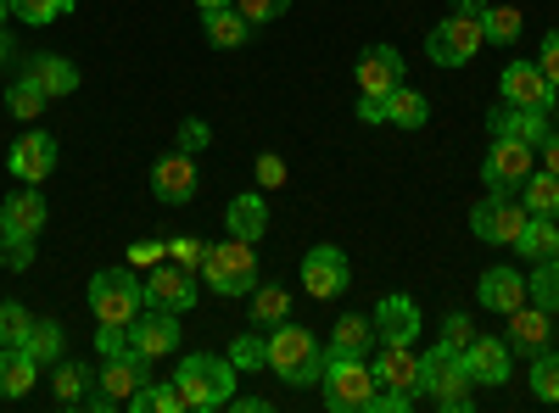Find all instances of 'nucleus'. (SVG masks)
<instances>
[{
	"label": "nucleus",
	"instance_id": "f257e3e1",
	"mask_svg": "<svg viewBox=\"0 0 559 413\" xmlns=\"http://www.w3.org/2000/svg\"><path fill=\"white\" fill-rule=\"evenodd\" d=\"M174 386H179V397H185L191 413H218V408H229V397H236V363L213 357V352H191L174 369Z\"/></svg>",
	"mask_w": 559,
	"mask_h": 413
},
{
	"label": "nucleus",
	"instance_id": "f03ea898",
	"mask_svg": "<svg viewBox=\"0 0 559 413\" xmlns=\"http://www.w3.org/2000/svg\"><path fill=\"white\" fill-rule=\"evenodd\" d=\"M419 391H426L442 413H471V375H464V352L437 341L419 357Z\"/></svg>",
	"mask_w": 559,
	"mask_h": 413
},
{
	"label": "nucleus",
	"instance_id": "7ed1b4c3",
	"mask_svg": "<svg viewBox=\"0 0 559 413\" xmlns=\"http://www.w3.org/2000/svg\"><path fill=\"white\" fill-rule=\"evenodd\" d=\"M269 369L274 375H286L292 386H319L324 380V352H319V341H313V330H302V325H274L269 330Z\"/></svg>",
	"mask_w": 559,
	"mask_h": 413
},
{
	"label": "nucleus",
	"instance_id": "20e7f679",
	"mask_svg": "<svg viewBox=\"0 0 559 413\" xmlns=\"http://www.w3.org/2000/svg\"><path fill=\"white\" fill-rule=\"evenodd\" d=\"M146 307V280L118 263V268H102L96 280H90V313H96V325H129V318Z\"/></svg>",
	"mask_w": 559,
	"mask_h": 413
},
{
	"label": "nucleus",
	"instance_id": "39448f33",
	"mask_svg": "<svg viewBox=\"0 0 559 413\" xmlns=\"http://www.w3.org/2000/svg\"><path fill=\"white\" fill-rule=\"evenodd\" d=\"M202 280H207V291H218V296H252V286H258V252H252V241L229 235V241L207 246Z\"/></svg>",
	"mask_w": 559,
	"mask_h": 413
},
{
	"label": "nucleus",
	"instance_id": "423d86ee",
	"mask_svg": "<svg viewBox=\"0 0 559 413\" xmlns=\"http://www.w3.org/2000/svg\"><path fill=\"white\" fill-rule=\"evenodd\" d=\"M376 369L364 357H331L324 352V408L331 413H364L376 397Z\"/></svg>",
	"mask_w": 559,
	"mask_h": 413
},
{
	"label": "nucleus",
	"instance_id": "0eeeda50",
	"mask_svg": "<svg viewBox=\"0 0 559 413\" xmlns=\"http://www.w3.org/2000/svg\"><path fill=\"white\" fill-rule=\"evenodd\" d=\"M487 45V28H481V17H464V12H453V17H442L431 34H426V57L437 62V68H464L476 51Z\"/></svg>",
	"mask_w": 559,
	"mask_h": 413
},
{
	"label": "nucleus",
	"instance_id": "6e6552de",
	"mask_svg": "<svg viewBox=\"0 0 559 413\" xmlns=\"http://www.w3.org/2000/svg\"><path fill=\"white\" fill-rule=\"evenodd\" d=\"M537 162V146H521V141H492L487 162H481V185L487 196H515L526 185V173Z\"/></svg>",
	"mask_w": 559,
	"mask_h": 413
},
{
	"label": "nucleus",
	"instance_id": "1a4fd4ad",
	"mask_svg": "<svg viewBox=\"0 0 559 413\" xmlns=\"http://www.w3.org/2000/svg\"><path fill=\"white\" fill-rule=\"evenodd\" d=\"M179 347V313H168V307H140L134 318H129V352H140V357H168Z\"/></svg>",
	"mask_w": 559,
	"mask_h": 413
},
{
	"label": "nucleus",
	"instance_id": "9d476101",
	"mask_svg": "<svg viewBox=\"0 0 559 413\" xmlns=\"http://www.w3.org/2000/svg\"><path fill=\"white\" fill-rule=\"evenodd\" d=\"M471 229H476V241H487V246H515L521 229H526V207L515 196H487V202H476Z\"/></svg>",
	"mask_w": 559,
	"mask_h": 413
},
{
	"label": "nucleus",
	"instance_id": "9b49d317",
	"mask_svg": "<svg viewBox=\"0 0 559 413\" xmlns=\"http://www.w3.org/2000/svg\"><path fill=\"white\" fill-rule=\"evenodd\" d=\"M347 280H353V263H347L342 246H313V252L302 257V286H308V296L331 302V296L347 291Z\"/></svg>",
	"mask_w": 559,
	"mask_h": 413
},
{
	"label": "nucleus",
	"instance_id": "f8f14e48",
	"mask_svg": "<svg viewBox=\"0 0 559 413\" xmlns=\"http://www.w3.org/2000/svg\"><path fill=\"white\" fill-rule=\"evenodd\" d=\"M197 162H191V151H168V157H157L152 162V196L157 202H168V207H179V202H191L197 196Z\"/></svg>",
	"mask_w": 559,
	"mask_h": 413
},
{
	"label": "nucleus",
	"instance_id": "ddd939ff",
	"mask_svg": "<svg viewBox=\"0 0 559 413\" xmlns=\"http://www.w3.org/2000/svg\"><path fill=\"white\" fill-rule=\"evenodd\" d=\"M146 380H152V375H146V357H140V352H112V357L102 363V375H96V391H102L112 408H123Z\"/></svg>",
	"mask_w": 559,
	"mask_h": 413
},
{
	"label": "nucleus",
	"instance_id": "4468645a",
	"mask_svg": "<svg viewBox=\"0 0 559 413\" xmlns=\"http://www.w3.org/2000/svg\"><path fill=\"white\" fill-rule=\"evenodd\" d=\"M498 101H509V107H532V112H548L554 107V84L543 78V68L537 62H509L503 68V96Z\"/></svg>",
	"mask_w": 559,
	"mask_h": 413
},
{
	"label": "nucleus",
	"instance_id": "2eb2a0df",
	"mask_svg": "<svg viewBox=\"0 0 559 413\" xmlns=\"http://www.w3.org/2000/svg\"><path fill=\"white\" fill-rule=\"evenodd\" d=\"M487 129H492V141L543 146V141H548V112H532V107H509V101H498V107L487 112Z\"/></svg>",
	"mask_w": 559,
	"mask_h": 413
},
{
	"label": "nucleus",
	"instance_id": "dca6fc26",
	"mask_svg": "<svg viewBox=\"0 0 559 413\" xmlns=\"http://www.w3.org/2000/svg\"><path fill=\"white\" fill-rule=\"evenodd\" d=\"M509 318V352H526V357H537V352H548V341H554V313H543L537 302H521L515 313H503Z\"/></svg>",
	"mask_w": 559,
	"mask_h": 413
},
{
	"label": "nucleus",
	"instance_id": "f3484780",
	"mask_svg": "<svg viewBox=\"0 0 559 413\" xmlns=\"http://www.w3.org/2000/svg\"><path fill=\"white\" fill-rule=\"evenodd\" d=\"M7 168H12L17 179H23V185H39V179L57 168V134H45V129H28L23 141L12 146Z\"/></svg>",
	"mask_w": 559,
	"mask_h": 413
},
{
	"label": "nucleus",
	"instance_id": "a211bd4d",
	"mask_svg": "<svg viewBox=\"0 0 559 413\" xmlns=\"http://www.w3.org/2000/svg\"><path fill=\"white\" fill-rule=\"evenodd\" d=\"M397 84H403L397 45H369V51L358 57V89H364V96H392Z\"/></svg>",
	"mask_w": 559,
	"mask_h": 413
},
{
	"label": "nucleus",
	"instance_id": "6ab92c4d",
	"mask_svg": "<svg viewBox=\"0 0 559 413\" xmlns=\"http://www.w3.org/2000/svg\"><path fill=\"white\" fill-rule=\"evenodd\" d=\"M146 302L152 307H168V313H185V307H197V286H191V268H152L146 274Z\"/></svg>",
	"mask_w": 559,
	"mask_h": 413
},
{
	"label": "nucleus",
	"instance_id": "aec40b11",
	"mask_svg": "<svg viewBox=\"0 0 559 413\" xmlns=\"http://www.w3.org/2000/svg\"><path fill=\"white\" fill-rule=\"evenodd\" d=\"M464 375H471L476 386H503L509 380V341L476 336L471 347H464Z\"/></svg>",
	"mask_w": 559,
	"mask_h": 413
},
{
	"label": "nucleus",
	"instance_id": "412c9836",
	"mask_svg": "<svg viewBox=\"0 0 559 413\" xmlns=\"http://www.w3.org/2000/svg\"><path fill=\"white\" fill-rule=\"evenodd\" d=\"M376 341L381 347H414V330H419V307L408 302V296H386L381 307H376Z\"/></svg>",
	"mask_w": 559,
	"mask_h": 413
},
{
	"label": "nucleus",
	"instance_id": "4be33fe9",
	"mask_svg": "<svg viewBox=\"0 0 559 413\" xmlns=\"http://www.w3.org/2000/svg\"><path fill=\"white\" fill-rule=\"evenodd\" d=\"M369 369H376V380H381V386L419 397V357H414V347H381Z\"/></svg>",
	"mask_w": 559,
	"mask_h": 413
},
{
	"label": "nucleus",
	"instance_id": "5701e85b",
	"mask_svg": "<svg viewBox=\"0 0 559 413\" xmlns=\"http://www.w3.org/2000/svg\"><path fill=\"white\" fill-rule=\"evenodd\" d=\"M23 73H28V78H34L51 101H57V96H73V89H79V68H73L68 57H57V51L28 57V62H23Z\"/></svg>",
	"mask_w": 559,
	"mask_h": 413
},
{
	"label": "nucleus",
	"instance_id": "b1692460",
	"mask_svg": "<svg viewBox=\"0 0 559 413\" xmlns=\"http://www.w3.org/2000/svg\"><path fill=\"white\" fill-rule=\"evenodd\" d=\"M476 302L492 307V313H515L526 302V280H521L515 268H487L481 286H476Z\"/></svg>",
	"mask_w": 559,
	"mask_h": 413
},
{
	"label": "nucleus",
	"instance_id": "393cba45",
	"mask_svg": "<svg viewBox=\"0 0 559 413\" xmlns=\"http://www.w3.org/2000/svg\"><path fill=\"white\" fill-rule=\"evenodd\" d=\"M39 380V357L28 347H0V397H28Z\"/></svg>",
	"mask_w": 559,
	"mask_h": 413
},
{
	"label": "nucleus",
	"instance_id": "a878e982",
	"mask_svg": "<svg viewBox=\"0 0 559 413\" xmlns=\"http://www.w3.org/2000/svg\"><path fill=\"white\" fill-rule=\"evenodd\" d=\"M0 212H7V235H39V229H45V196L34 191V185H23L17 196H7V207H0Z\"/></svg>",
	"mask_w": 559,
	"mask_h": 413
},
{
	"label": "nucleus",
	"instance_id": "bb28decb",
	"mask_svg": "<svg viewBox=\"0 0 559 413\" xmlns=\"http://www.w3.org/2000/svg\"><path fill=\"white\" fill-rule=\"evenodd\" d=\"M202 28H207V39L218 45V51H241V45L252 39V23H247L236 7H213V12H202Z\"/></svg>",
	"mask_w": 559,
	"mask_h": 413
},
{
	"label": "nucleus",
	"instance_id": "cd10ccee",
	"mask_svg": "<svg viewBox=\"0 0 559 413\" xmlns=\"http://www.w3.org/2000/svg\"><path fill=\"white\" fill-rule=\"evenodd\" d=\"M224 223H229V235H241V241H263V229H269V202L263 196H236L224 207Z\"/></svg>",
	"mask_w": 559,
	"mask_h": 413
},
{
	"label": "nucleus",
	"instance_id": "c85d7f7f",
	"mask_svg": "<svg viewBox=\"0 0 559 413\" xmlns=\"http://www.w3.org/2000/svg\"><path fill=\"white\" fill-rule=\"evenodd\" d=\"M369 341H376L369 313H347V318H336V330H331V357H364Z\"/></svg>",
	"mask_w": 559,
	"mask_h": 413
},
{
	"label": "nucleus",
	"instance_id": "c756f323",
	"mask_svg": "<svg viewBox=\"0 0 559 413\" xmlns=\"http://www.w3.org/2000/svg\"><path fill=\"white\" fill-rule=\"evenodd\" d=\"M515 252H521V257H532V263H548V257H559V223H554V218H537V212H526V229H521Z\"/></svg>",
	"mask_w": 559,
	"mask_h": 413
},
{
	"label": "nucleus",
	"instance_id": "7c9ffc66",
	"mask_svg": "<svg viewBox=\"0 0 559 413\" xmlns=\"http://www.w3.org/2000/svg\"><path fill=\"white\" fill-rule=\"evenodd\" d=\"M292 318V291L286 286H252V325L258 330H274Z\"/></svg>",
	"mask_w": 559,
	"mask_h": 413
},
{
	"label": "nucleus",
	"instance_id": "2f4dec72",
	"mask_svg": "<svg viewBox=\"0 0 559 413\" xmlns=\"http://www.w3.org/2000/svg\"><path fill=\"white\" fill-rule=\"evenodd\" d=\"M521 207L537 212V218H559V173H526V185H521Z\"/></svg>",
	"mask_w": 559,
	"mask_h": 413
},
{
	"label": "nucleus",
	"instance_id": "473e14b6",
	"mask_svg": "<svg viewBox=\"0 0 559 413\" xmlns=\"http://www.w3.org/2000/svg\"><path fill=\"white\" fill-rule=\"evenodd\" d=\"M431 118V101L419 96V89H408V84H397L392 96H386V123H397V129H419Z\"/></svg>",
	"mask_w": 559,
	"mask_h": 413
},
{
	"label": "nucleus",
	"instance_id": "72a5a7b5",
	"mask_svg": "<svg viewBox=\"0 0 559 413\" xmlns=\"http://www.w3.org/2000/svg\"><path fill=\"white\" fill-rule=\"evenodd\" d=\"M123 408H134V413H185V397H179L174 380H146Z\"/></svg>",
	"mask_w": 559,
	"mask_h": 413
},
{
	"label": "nucleus",
	"instance_id": "f704fd0d",
	"mask_svg": "<svg viewBox=\"0 0 559 413\" xmlns=\"http://www.w3.org/2000/svg\"><path fill=\"white\" fill-rule=\"evenodd\" d=\"M51 380H57V402H62V408H79L84 391L96 386V369H90V363H57Z\"/></svg>",
	"mask_w": 559,
	"mask_h": 413
},
{
	"label": "nucleus",
	"instance_id": "c9c22d12",
	"mask_svg": "<svg viewBox=\"0 0 559 413\" xmlns=\"http://www.w3.org/2000/svg\"><path fill=\"white\" fill-rule=\"evenodd\" d=\"M34 357H39V369L45 363H57L62 357V347H68V330L57 325V318H34V330H28V341H23Z\"/></svg>",
	"mask_w": 559,
	"mask_h": 413
},
{
	"label": "nucleus",
	"instance_id": "e433bc0d",
	"mask_svg": "<svg viewBox=\"0 0 559 413\" xmlns=\"http://www.w3.org/2000/svg\"><path fill=\"white\" fill-rule=\"evenodd\" d=\"M526 302H537L543 313H559V257L537 263L532 280H526Z\"/></svg>",
	"mask_w": 559,
	"mask_h": 413
},
{
	"label": "nucleus",
	"instance_id": "4c0bfd02",
	"mask_svg": "<svg viewBox=\"0 0 559 413\" xmlns=\"http://www.w3.org/2000/svg\"><path fill=\"white\" fill-rule=\"evenodd\" d=\"M7 107H12V118L34 123V118H39L45 107H51V96H45V89H39V84H34L28 73H23V78H17V84L7 89Z\"/></svg>",
	"mask_w": 559,
	"mask_h": 413
},
{
	"label": "nucleus",
	"instance_id": "58836bf2",
	"mask_svg": "<svg viewBox=\"0 0 559 413\" xmlns=\"http://www.w3.org/2000/svg\"><path fill=\"white\" fill-rule=\"evenodd\" d=\"M532 397L537 402H559V352H537L532 357Z\"/></svg>",
	"mask_w": 559,
	"mask_h": 413
},
{
	"label": "nucleus",
	"instance_id": "ea45409f",
	"mask_svg": "<svg viewBox=\"0 0 559 413\" xmlns=\"http://www.w3.org/2000/svg\"><path fill=\"white\" fill-rule=\"evenodd\" d=\"M34 330V313L23 302H0V347H23Z\"/></svg>",
	"mask_w": 559,
	"mask_h": 413
},
{
	"label": "nucleus",
	"instance_id": "a19ab883",
	"mask_svg": "<svg viewBox=\"0 0 559 413\" xmlns=\"http://www.w3.org/2000/svg\"><path fill=\"white\" fill-rule=\"evenodd\" d=\"M62 12H73V0H12V17L23 23H57Z\"/></svg>",
	"mask_w": 559,
	"mask_h": 413
},
{
	"label": "nucleus",
	"instance_id": "79ce46f5",
	"mask_svg": "<svg viewBox=\"0 0 559 413\" xmlns=\"http://www.w3.org/2000/svg\"><path fill=\"white\" fill-rule=\"evenodd\" d=\"M481 28H487L492 45H509V39H521V12H515V7H492Z\"/></svg>",
	"mask_w": 559,
	"mask_h": 413
},
{
	"label": "nucleus",
	"instance_id": "37998d69",
	"mask_svg": "<svg viewBox=\"0 0 559 413\" xmlns=\"http://www.w3.org/2000/svg\"><path fill=\"white\" fill-rule=\"evenodd\" d=\"M229 363H236V369H269V336H241Z\"/></svg>",
	"mask_w": 559,
	"mask_h": 413
},
{
	"label": "nucleus",
	"instance_id": "c03bdc74",
	"mask_svg": "<svg viewBox=\"0 0 559 413\" xmlns=\"http://www.w3.org/2000/svg\"><path fill=\"white\" fill-rule=\"evenodd\" d=\"M286 7H292V0H236V12H241L252 28H263V23H274V17H286Z\"/></svg>",
	"mask_w": 559,
	"mask_h": 413
},
{
	"label": "nucleus",
	"instance_id": "a18cd8bd",
	"mask_svg": "<svg viewBox=\"0 0 559 413\" xmlns=\"http://www.w3.org/2000/svg\"><path fill=\"white\" fill-rule=\"evenodd\" d=\"M168 257H174L179 268H202V257H207V246H202L197 235H174V241H168Z\"/></svg>",
	"mask_w": 559,
	"mask_h": 413
},
{
	"label": "nucleus",
	"instance_id": "49530a36",
	"mask_svg": "<svg viewBox=\"0 0 559 413\" xmlns=\"http://www.w3.org/2000/svg\"><path fill=\"white\" fill-rule=\"evenodd\" d=\"M408 408H414V397H408V391L376 386V397H369V408H364V413H408Z\"/></svg>",
	"mask_w": 559,
	"mask_h": 413
},
{
	"label": "nucleus",
	"instance_id": "de8ad7c7",
	"mask_svg": "<svg viewBox=\"0 0 559 413\" xmlns=\"http://www.w3.org/2000/svg\"><path fill=\"white\" fill-rule=\"evenodd\" d=\"M0 263H7V268H28L34 263V241L28 235H7V241H0Z\"/></svg>",
	"mask_w": 559,
	"mask_h": 413
},
{
	"label": "nucleus",
	"instance_id": "09e8293b",
	"mask_svg": "<svg viewBox=\"0 0 559 413\" xmlns=\"http://www.w3.org/2000/svg\"><path fill=\"white\" fill-rule=\"evenodd\" d=\"M442 341L464 352V347L476 341V325H471V318H464V313H448V325H442Z\"/></svg>",
	"mask_w": 559,
	"mask_h": 413
},
{
	"label": "nucleus",
	"instance_id": "8fccbe9b",
	"mask_svg": "<svg viewBox=\"0 0 559 413\" xmlns=\"http://www.w3.org/2000/svg\"><path fill=\"white\" fill-rule=\"evenodd\" d=\"M207 141H213V129H207L202 118H185V123H179V151H202Z\"/></svg>",
	"mask_w": 559,
	"mask_h": 413
},
{
	"label": "nucleus",
	"instance_id": "3c124183",
	"mask_svg": "<svg viewBox=\"0 0 559 413\" xmlns=\"http://www.w3.org/2000/svg\"><path fill=\"white\" fill-rule=\"evenodd\" d=\"M537 68H543V78L559 89V28H548V39H543V57H537Z\"/></svg>",
	"mask_w": 559,
	"mask_h": 413
},
{
	"label": "nucleus",
	"instance_id": "603ef678",
	"mask_svg": "<svg viewBox=\"0 0 559 413\" xmlns=\"http://www.w3.org/2000/svg\"><path fill=\"white\" fill-rule=\"evenodd\" d=\"M258 185H263V191L286 185V162H280L274 151H263V157H258Z\"/></svg>",
	"mask_w": 559,
	"mask_h": 413
},
{
	"label": "nucleus",
	"instance_id": "864d4df0",
	"mask_svg": "<svg viewBox=\"0 0 559 413\" xmlns=\"http://www.w3.org/2000/svg\"><path fill=\"white\" fill-rule=\"evenodd\" d=\"M163 263V246L157 241H134L129 246V268H157Z\"/></svg>",
	"mask_w": 559,
	"mask_h": 413
},
{
	"label": "nucleus",
	"instance_id": "5fc2aeb1",
	"mask_svg": "<svg viewBox=\"0 0 559 413\" xmlns=\"http://www.w3.org/2000/svg\"><path fill=\"white\" fill-rule=\"evenodd\" d=\"M358 123H386V96H358Z\"/></svg>",
	"mask_w": 559,
	"mask_h": 413
},
{
	"label": "nucleus",
	"instance_id": "6e6d98bb",
	"mask_svg": "<svg viewBox=\"0 0 559 413\" xmlns=\"http://www.w3.org/2000/svg\"><path fill=\"white\" fill-rule=\"evenodd\" d=\"M453 12H464V17H481V23H487V12H492V0H453Z\"/></svg>",
	"mask_w": 559,
	"mask_h": 413
},
{
	"label": "nucleus",
	"instance_id": "4d7b16f0",
	"mask_svg": "<svg viewBox=\"0 0 559 413\" xmlns=\"http://www.w3.org/2000/svg\"><path fill=\"white\" fill-rule=\"evenodd\" d=\"M229 408H241V413H269V397H229Z\"/></svg>",
	"mask_w": 559,
	"mask_h": 413
},
{
	"label": "nucleus",
	"instance_id": "13d9d810",
	"mask_svg": "<svg viewBox=\"0 0 559 413\" xmlns=\"http://www.w3.org/2000/svg\"><path fill=\"white\" fill-rule=\"evenodd\" d=\"M537 151H543V162H548V173H559V134H548V141H543Z\"/></svg>",
	"mask_w": 559,
	"mask_h": 413
},
{
	"label": "nucleus",
	"instance_id": "bf43d9fd",
	"mask_svg": "<svg viewBox=\"0 0 559 413\" xmlns=\"http://www.w3.org/2000/svg\"><path fill=\"white\" fill-rule=\"evenodd\" d=\"M197 7H202V12H213V7H236V0H197Z\"/></svg>",
	"mask_w": 559,
	"mask_h": 413
},
{
	"label": "nucleus",
	"instance_id": "052dcab7",
	"mask_svg": "<svg viewBox=\"0 0 559 413\" xmlns=\"http://www.w3.org/2000/svg\"><path fill=\"white\" fill-rule=\"evenodd\" d=\"M7 57H12V51H7V34H0V62H7Z\"/></svg>",
	"mask_w": 559,
	"mask_h": 413
},
{
	"label": "nucleus",
	"instance_id": "680f3d73",
	"mask_svg": "<svg viewBox=\"0 0 559 413\" xmlns=\"http://www.w3.org/2000/svg\"><path fill=\"white\" fill-rule=\"evenodd\" d=\"M0 241H7V212H0Z\"/></svg>",
	"mask_w": 559,
	"mask_h": 413
},
{
	"label": "nucleus",
	"instance_id": "e2e57ef3",
	"mask_svg": "<svg viewBox=\"0 0 559 413\" xmlns=\"http://www.w3.org/2000/svg\"><path fill=\"white\" fill-rule=\"evenodd\" d=\"M7 12H12V0H0V17H7Z\"/></svg>",
	"mask_w": 559,
	"mask_h": 413
},
{
	"label": "nucleus",
	"instance_id": "0e129e2a",
	"mask_svg": "<svg viewBox=\"0 0 559 413\" xmlns=\"http://www.w3.org/2000/svg\"><path fill=\"white\" fill-rule=\"evenodd\" d=\"M554 352H559V325H554Z\"/></svg>",
	"mask_w": 559,
	"mask_h": 413
}]
</instances>
